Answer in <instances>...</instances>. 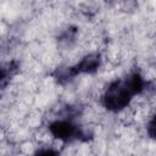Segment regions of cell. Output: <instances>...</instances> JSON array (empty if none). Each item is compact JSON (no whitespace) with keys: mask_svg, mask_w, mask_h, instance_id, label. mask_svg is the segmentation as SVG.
<instances>
[{"mask_svg":"<svg viewBox=\"0 0 156 156\" xmlns=\"http://www.w3.org/2000/svg\"><path fill=\"white\" fill-rule=\"evenodd\" d=\"M50 132L58 140H68L76 134V127L68 121H56L50 126Z\"/></svg>","mask_w":156,"mask_h":156,"instance_id":"cell-1","label":"cell"},{"mask_svg":"<svg viewBox=\"0 0 156 156\" xmlns=\"http://www.w3.org/2000/svg\"><path fill=\"white\" fill-rule=\"evenodd\" d=\"M35 156H58V152L56 150H54L52 147H46V149L38 150Z\"/></svg>","mask_w":156,"mask_h":156,"instance_id":"cell-2","label":"cell"},{"mask_svg":"<svg viewBox=\"0 0 156 156\" xmlns=\"http://www.w3.org/2000/svg\"><path fill=\"white\" fill-rule=\"evenodd\" d=\"M149 134L152 138H156V117H154L152 121L149 123Z\"/></svg>","mask_w":156,"mask_h":156,"instance_id":"cell-3","label":"cell"}]
</instances>
